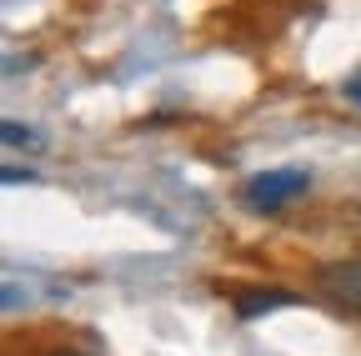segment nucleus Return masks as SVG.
I'll list each match as a JSON object with an SVG mask.
<instances>
[{
  "instance_id": "nucleus-1",
  "label": "nucleus",
  "mask_w": 361,
  "mask_h": 356,
  "mask_svg": "<svg viewBox=\"0 0 361 356\" xmlns=\"http://www.w3.org/2000/svg\"><path fill=\"white\" fill-rule=\"evenodd\" d=\"M306 191H311V176H306L301 166H281V171H261V176H251L246 191H241V201H246L256 216H276L281 206H291V201L306 196Z\"/></svg>"
},
{
  "instance_id": "nucleus-2",
  "label": "nucleus",
  "mask_w": 361,
  "mask_h": 356,
  "mask_svg": "<svg viewBox=\"0 0 361 356\" xmlns=\"http://www.w3.org/2000/svg\"><path fill=\"white\" fill-rule=\"evenodd\" d=\"M316 291H322L336 311L346 317H361V261H336L316 271Z\"/></svg>"
},
{
  "instance_id": "nucleus-3",
  "label": "nucleus",
  "mask_w": 361,
  "mask_h": 356,
  "mask_svg": "<svg viewBox=\"0 0 361 356\" xmlns=\"http://www.w3.org/2000/svg\"><path fill=\"white\" fill-rule=\"evenodd\" d=\"M301 296L296 291H276V286H251V291H236V317L241 321H256L266 311H281V306H296Z\"/></svg>"
},
{
  "instance_id": "nucleus-4",
  "label": "nucleus",
  "mask_w": 361,
  "mask_h": 356,
  "mask_svg": "<svg viewBox=\"0 0 361 356\" xmlns=\"http://www.w3.org/2000/svg\"><path fill=\"white\" fill-rule=\"evenodd\" d=\"M0 141L6 146H35V130L20 125V121H0Z\"/></svg>"
},
{
  "instance_id": "nucleus-5",
  "label": "nucleus",
  "mask_w": 361,
  "mask_h": 356,
  "mask_svg": "<svg viewBox=\"0 0 361 356\" xmlns=\"http://www.w3.org/2000/svg\"><path fill=\"white\" fill-rule=\"evenodd\" d=\"M0 181H6V186H30V181H35V171H20V166H0Z\"/></svg>"
},
{
  "instance_id": "nucleus-6",
  "label": "nucleus",
  "mask_w": 361,
  "mask_h": 356,
  "mask_svg": "<svg viewBox=\"0 0 361 356\" xmlns=\"http://www.w3.org/2000/svg\"><path fill=\"white\" fill-rule=\"evenodd\" d=\"M6 306H20V286H0V311Z\"/></svg>"
},
{
  "instance_id": "nucleus-7",
  "label": "nucleus",
  "mask_w": 361,
  "mask_h": 356,
  "mask_svg": "<svg viewBox=\"0 0 361 356\" xmlns=\"http://www.w3.org/2000/svg\"><path fill=\"white\" fill-rule=\"evenodd\" d=\"M346 96H351V101H356V106H361V70H356V75H351V80H346Z\"/></svg>"
},
{
  "instance_id": "nucleus-8",
  "label": "nucleus",
  "mask_w": 361,
  "mask_h": 356,
  "mask_svg": "<svg viewBox=\"0 0 361 356\" xmlns=\"http://www.w3.org/2000/svg\"><path fill=\"white\" fill-rule=\"evenodd\" d=\"M56 356H85V351H56Z\"/></svg>"
}]
</instances>
